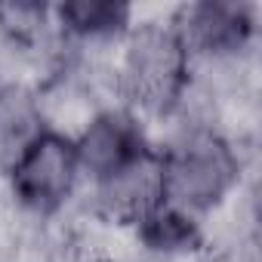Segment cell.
I'll use <instances>...</instances> for the list:
<instances>
[{"instance_id":"7","label":"cell","mask_w":262,"mask_h":262,"mask_svg":"<svg viewBox=\"0 0 262 262\" xmlns=\"http://www.w3.org/2000/svg\"><path fill=\"white\" fill-rule=\"evenodd\" d=\"M59 47L80 59H105L136 22V7L117 0H68L50 7Z\"/></svg>"},{"instance_id":"3","label":"cell","mask_w":262,"mask_h":262,"mask_svg":"<svg viewBox=\"0 0 262 262\" xmlns=\"http://www.w3.org/2000/svg\"><path fill=\"white\" fill-rule=\"evenodd\" d=\"M0 185L25 222H59L86 188L71 133L47 126L0 176Z\"/></svg>"},{"instance_id":"8","label":"cell","mask_w":262,"mask_h":262,"mask_svg":"<svg viewBox=\"0 0 262 262\" xmlns=\"http://www.w3.org/2000/svg\"><path fill=\"white\" fill-rule=\"evenodd\" d=\"M50 126L47 105L34 77L10 74L0 80V176Z\"/></svg>"},{"instance_id":"4","label":"cell","mask_w":262,"mask_h":262,"mask_svg":"<svg viewBox=\"0 0 262 262\" xmlns=\"http://www.w3.org/2000/svg\"><path fill=\"white\" fill-rule=\"evenodd\" d=\"M179 28L194 71L247 68L256 65L259 47V7L244 0H201L170 13Z\"/></svg>"},{"instance_id":"5","label":"cell","mask_w":262,"mask_h":262,"mask_svg":"<svg viewBox=\"0 0 262 262\" xmlns=\"http://www.w3.org/2000/svg\"><path fill=\"white\" fill-rule=\"evenodd\" d=\"M71 139H74V151H77L86 185L117 173L120 167L148 155L158 145L151 123L117 99L96 105L74 126Z\"/></svg>"},{"instance_id":"1","label":"cell","mask_w":262,"mask_h":262,"mask_svg":"<svg viewBox=\"0 0 262 262\" xmlns=\"http://www.w3.org/2000/svg\"><path fill=\"white\" fill-rule=\"evenodd\" d=\"M155 142L164 176V204L204 225L250 185L247 142L194 105H179V111L164 120V136H155Z\"/></svg>"},{"instance_id":"6","label":"cell","mask_w":262,"mask_h":262,"mask_svg":"<svg viewBox=\"0 0 262 262\" xmlns=\"http://www.w3.org/2000/svg\"><path fill=\"white\" fill-rule=\"evenodd\" d=\"M86 213L90 219L111 225V228H133L139 219H145L155 207L164 204V176H161V158L158 145L120 167L117 173L93 182L83 188Z\"/></svg>"},{"instance_id":"2","label":"cell","mask_w":262,"mask_h":262,"mask_svg":"<svg viewBox=\"0 0 262 262\" xmlns=\"http://www.w3.org/2000/svg\"><path fill=\"white\" fill-rule=\"evenodd\" d=\"M111 96L148 123L170 120L194 83V59L173 19H136L105 62Z\"/></svg>"}]
</instances>
